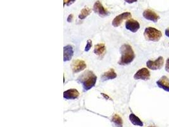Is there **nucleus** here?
I'll list each match as a JSON object with an SVG mask.
<instances>
[{
    "mask_svg": "<svg viewBox=\"0 0 169 127\" xmlns=\"http://www.w3.org/2000/svg\"><path fill=\"white\" fill-rule=\"evenodd\" d=\"M126 27L132 33H136L140 28L139 23L134 19H129L126 22Z\"/></svg>",
    "mask_w": 169,
    "mask_h": 127,
    "instance_id": "obj_9",
    "label": "nucleus"
},
{
    "mask_svg": "<svg viewBox=\"0 0 169 127\" xmlns=\"http://www.w3.org/2000/svg\"><path fill=\"white\" fill-rule=\"evenodd\" d=\"M150 127H155V126H150Z\"/></svg>",
    "mask_w": 169,
    "mask_h": 127,
    "instance_id": "obj_26",
    "label": "nucleus"
},
{
    "mask_svg": "<svg viewBox=\"0 0 169 127\" xmlns=\"http://www.w3.org/2000/svg\"><path fill=\"white\" fill-rule=\"evenodd\" d=\"M121 57L119 64L122 66H126L131 64L135 58L134 51L129 45L124 44L120 48Z\"/></svg>",
    "mask_w": 169,
    "mask_h": 127,
    "instance_id": "obj_2",
    "label": "nucleus"
},
{
    "mask_svg": "<svg viewBox=\"0 0 169 127\" xmlns=\"http://www.w3.org/2000/svg\"><path fill=\"white\" fill-rule=\"evenodd\" d=\"M96 80L97 76L91 71L84 72L77 79L78 82L82 84V87L85 91L91 89L94 86Z\"/></svg>",
    "mask_w": 169,
    "mask_h": 127,
    "instance_id": "obj_1",
    "label": "nucleus"
},
{
    "mask_svg": "<svg viewBox=\"0 0 169 127\" xmlns=\"http://www.w3.org/2000/svg\"><path fill=\"white\" fill-rule=\"evenodd\" d=\"M131 17V14L130 12H123L122 14L117 16L112 21V25L114 27H119L122 24V22L126 19Z\"/></svg>",
    "mask_w": 169,
    "mask_h": 127,
    "instance_id": "obj_7",
    "label": "nucleus"
},
{
    "mask_svg": "<svg viewBox=\"0 0 169 127\" xmlns=\"http://www.w3.org/2000/svg\"><path fill=\"white\" fill-rule=\"evenodd\" d=\"M156 85L159 88L169 92V79L165 76H162L156 82Z\"/></svg>",
    "mask_w": 169,
    "mask_h": 127,
    "instance_id": "obj_11",
    "label": "nucleus"
},
{
    "mask_svg": "<svg viewBox=\"0 0 169 127\" xmlns=\"http://www.w3.org/2000/svg\"><path fill=\"white\" fill-rule=\"evenodd\" d=\"M91 13V10L87 8V7H85V8H84L81 11V14H79V19H81V20H83L84 19H86V17Z\"/></svg>",
    "mask_w": 169,
    "mask_h": 127,
    "instance_id": "obj_18",
    "label": "nucleus"
},
{
    "mask_svg": "<svg viewBox=\"0 0 169 127\" xmlns=\"http://www.w3.org/2000/svg\"><path fill=\"white\" fill-rule=\"evenodd\" d=\"M73 20V15L72 14H70L69 15L68 17V18H67V22H71Z\"/></svg>",
    "mask_w": 169,
    "mask_h": 127,
    "instance_id": "obj_23",
    "label": "nucleus"
},
{
    "mask_svg": "<svg viewBox=\"0 0 169 127\" xmlns=\"http://www.w3.org/2000/svg\"><path fill=\"white\" fill-rule=\"evenodd\" d=\"M144 36L147 41L156 42H159L162 38V33L160 31L156 29V28L148 27L145 29Z\"/></svg>",
    "mask_w": 169,
    "mask_h": 127,
    "instance_id": "obj_3",
    "label": "nucleus"
},
{
    "mask_svg": "<svg viewBox=\"0 0 169 127\" xmlns=\"http://www.w3.org/2000/svg\"><path fill=\"white\" fill-rule=\"evenodd\" d=\"M143 15L144 17V18L146 19V20H148L153 22H157L158 20L159 19V16L158 15L155 11L149 9L144 10L143 14Z\"/></svg>",
    "mask_w": 169,
    "mask_h": 127,
    "instance_id": "obj_10",
    "label": "nucleus"
},
{
    "mask_svg": "<svg viewBox=\"0 0 169 127\" xmlns=\"http://www.w3.org/2000/svg\"><path fill=\"white\" fill-rule=\"evenodd\" d=\"M124 1L126 2H127V3L129 4H132L133 3H135V2H137L138 0H124Z\"/></svg>",
    "mask_w": 169,
    "mask_h": 127,
    "instance_id": "obj_22",
    "label": "nucleus"
},
{
    "mask_svg": "<svg viewBox=\"0 0 169 127\" xmlns=\"http://www.w3.org/2000/svg\"><path fill=\"white\" fill-rule=\"evenodd\" d=\"M105 50H106L105 45L103 43H100V44L96 45L94 46V52L96 55L101 56L104 54Z\"/></svg>",
    "mask_w": 169,
    "mask_h": 127,
    "instance_id": "obj_15",
    "label": "nucleus"
},
{
    "mask_svg": "<svg viewBox=\"0 0 169 127\" xmlns=\"http://www.w3.org/2000/svg\"><path fill=\"white\" fill-rule=\"evenodd\" d=\"M165 34L167 37H168L169 38V27L167 28V29L165 31Z\"/></svg>",
    "mask_w": 169,
    "mask_h": 127,
    "instance_id": "obj_24",
    "label": "nucleus"
},
{
    "mask_svg": "<svg viewBox=\"0 0 169 127\" xmlns=\"http://www.w3.org/2000/svg\"><path fill=\"white\" fill-rule=\"evenodd\" d=\"M93 10L96 14H97L101 17H105L109 14L108 11L103 7V6L99 1L95 2L93 7Z\"/></svg>",
    "mask_w": 169,
    "mask_h": 127,
    "instance_id": "obj_8",
    "label": "nucleus"
},
{
    "mask_svg": "<svg viewBox=\"0 0 169 127\" xmlns=\"http://www.w3.org/2000/svg\"><path fill=\"white\" fill-rule=\"evenodd\" d=\"M165 71L167 73H169V58L167 59L165 64Z\"/></svg>",
    "mask_w": 169,
    "mask_h": 127,
    "instance_id": "obj_21",
    "label": "nucleus"
},
{
    "mask_svg": "<svg viewBox=\"0 0 169 127\" xmlns=\"http://www.w3.org/2000/svg\"><path fill=\"white\" fill-rule=\"evenodd\" d=\"M102 95H103V96H104V97H105V98H108H108H109V97H108V96H107V95H105L104 94H102Z\"/></svg>",
    "mask_w": 169,
    "mask_h": 127,
    "instance_id": "obj_25",
    "label": "nucleus"
},
{
    "mask_svg": "<svg viewBox=\"0 0 169 127\" xmlns=\"http://www.w3.org/2000/svg\"><path fill=\"white\" fill-rule=\"evenodd\" d=\"M134 78L135 79H141L144 81L148 80L150 78V73L148 69L142 68L138 70L134 74Z\"/></svg>",
    "mask_w": 169,
    "mask_h": 127,
    "instance_id": "obj_5",
    "label": "nucleus"
},
{
    "mask_svg": "<svg viewBox=\"0 0 169 127\" xmlns=\"http://www.w3.org/2000/svg\"><path fill=\"white\" fill-rule=\"evenodd\" d=\"M87 66L86 62L82 60H75L72 62V69L74 73H79L86 68Z\"/></svg>",
    "mask_w": 169,
    "mask_h": 127,
    "instance_id": "obj_6",
    "label": "nucleus"
},
{
    "mask_svg": "<svg viewBox=\"0 0 169 127\" xmlns=\"http://www.w3.org/2000/svg\"><path fill=\"white\" fill-rule=\"evenodd\" d=\"M129 119H130L131 122L135 126H143V123L142 121L133 113L130 114V116H129Z\"/></svg>",
    "mask_w": 169,
    "mask_h": 127,
    "instance_id": "obj_16",
    "label": "nucleus"
},
{
    "mask_svg": "<svg viewBox=\"0 0 169 127\" xmlns=\"http://www.w3.org/2000/svg\"><path fill=\"white\" fill-rule=\"evenodd\" d=\"M112 122L117 127H122L123 126V121L119 115L117 114H114L112 118Z\"/></svg>",
    "mask_w": 169,
    "mask_h": 127,
    "instance_id": "obj_17",
    "label": "nucleus"
},
{
    "mask_svg": "<svg viewBox=\"0 0 169 127\" xmlns=\"http://www.w3.org/2000/svg\"><path fill=\"white\" fill-rule=\"evenodd\" d=\"M91 47H92V42H91V40H87V44H86V47L85 48V51H88L91 48Z\"/></svg>",
    "mask_w": 169,
    "mask_h": 127,
    "instance_id": "obj_19",
    "label": "nucleus"
},
{
    "mask_svg": "<svg viewBox=\"0 0 169 127\" xmlns=\"http://www.w3.org/2000/svg\"><path fill=\"white\" fill-rule=\"evenodd\" d=\"M74 55V50L70 45H67L64 48V62L69 61L72 58Z\"/></svg>",
    "mask_w": 169,
    "mask_h": 127,
    "instance_id": "obj_13",
    "label": "nucleus"
},
{
    "mask_svg": "<svg viewBox=\"0 0 169 127\" xmlns=\"http://www.w3.org/2000/svg\"><path fill=\"white\" fill-rule=\"evenodd\" d=\"M117 77V74L115 72L114 69H111L110 70L105 73L101 76V79L103 81H106L109 79H115Z\"/></svg>",
    "mask_w": 169,
    "mask_h": 127,
    "instance_id": "obj_14",
    "label": "nucleus"
},
{
    "mask_svg": "<svg viewBox=\"0 0 169 127\" xmlns=\"http://www.w3.org/2000/svg\"><path fill=\"white\" fill-rule=\"evenodd\" d=\"M164 64V59L162 57H159L156 60H148L146 62V66L151 70H159L163 66Z\"/></svg>",
    "mask_w": 169,
    "mask_h": 127,
    "instance_id": "obj_4",
    "label": "nucleus"
},
{
    "mask_svg": "<svg viewBox=\"0 0 169 127\" xmlns=\"http://www.w3.org/2000/svg\"><path fill=\"white\" fill-rule=\"evenodd\" d=\"M76 0H64V5H67V6H69L72 4L74 3L75 2Z\"/></svg>",
    "mask_w": 169,
    "mask_h": 127,
    "instance_id": "obj_20",
    "label": "nucleus"
},
{
    "mask_svg": "<svg viewBox=\"0 0 169 127\" xmlns=\"http://www.w3.org/2000/svg\"><path fill=\"white\" fill-rule=\"evenodd\" d=\"M79 96V93L76 89H70L64 91V97L68 100L76 99Z\"/></svg>",
    "mask_w": 169,
    "mask_h": 127,
    "instance_id": "obj_12",
    "label": "nucleus"
}]
</instances>
